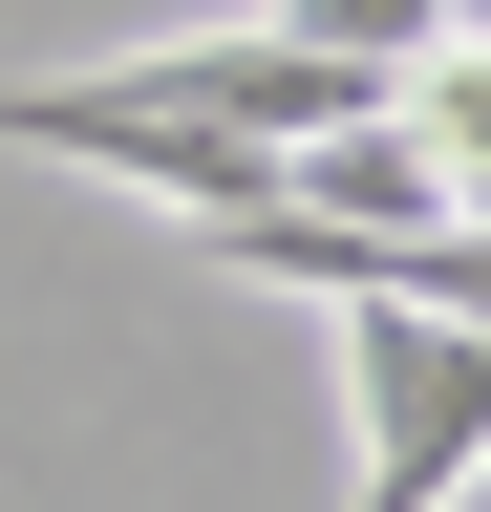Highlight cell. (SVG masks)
Masks as SVG:
<instances>
[{"instance_id": "cell-6", "label": "cell", "mask_w": 491, "mask_h": 512, "mask_svg": "<svg viewBox=\"0 0 491 512\" xmlns=\"http://www.w3.org/2000/svg\"><path fill=\"white\" fill-rule=\"evenodd\" d=\"M449 512H491V470H470V491H449Z\"/></svg>"}, {"instance_id": "cell-3", "label": "cell", "mask_w": 491, "mask_h": 512, "mask_svg": "<svg viewBox=\"0 0 491 512\" xmlns=\"http://www.w3.org/2000/svg\"><path fill=\"white\" fill-rule=\"evenodd\" d=\"M385 128L427 150V192H449V214H491V43L449 22L427 64H385Z\"/></svg>"}, {"instance_id": "cell-4", "label": "cell", "mask_w": 491, "mask_h": 512, "mask_svg": "<svg viewBox=\"0 0 491 512\" xmlns=\"http://www.w3.org/2000/svg\"><path fill=\"white\" fill-rule=\"evenodd\" d=\"M278 22L321 43V64H427V43H449V0H278Z\"/></svg>"}, {"instance_id": "cell-1", "label": "cell", "mask_w": 491, "mask_h": 512, "mask_svg": "<svg viewBox=\"0 0 491 512\" xmlns=\"http://www.w3.org/2000/svg\"><path fill=\"white\" fill-rule=\"evenodd\" d=\"M321 342H342V427H363L342 512H449V491L491 470V320H427V299H321Z\"/></svg>"}, {"instance_id": "cell-2", "label": "cell", "mask_w": 491, "mask_h": 512, "mask_svg": "<svg viewBox=\"0 0 491 512\" xmlns=\"http://www.w3.org/2000/svg\"><path fill=\"white\" fill-rule=\"evenodd\" d=\"M86 107H129V128H214V150H321V128H363L385 107V64H321L257 0V22H171V43H129V64H65Z\"/></svg>"}, {"instance_id": "cell-5", "label": "cell", "mask_w": 491, "mask_h": 512, "mask_svg": "<svg viewBox=\"0 0 491 512\" xmlns=\"http://www.w3.org/2000/svg\"><path fill=\"white\" fill-rule=\"evenodd\" d=\"M449 22H470V43H491V0H449Z\"/></svg>"}]
</instances>
